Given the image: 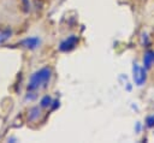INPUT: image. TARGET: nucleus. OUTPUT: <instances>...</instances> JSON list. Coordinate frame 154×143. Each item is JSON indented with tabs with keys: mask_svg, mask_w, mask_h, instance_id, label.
<instances>
[{
	"mask_svg": "<svg viewBox=\"0 0 154 143\" xmlns=\"http://www.w3.org/2000/svg\"><path fill=\"white\" fill-rule=\"evenodd\" d=\"M52 77V70L49 67H43L35 73L31 75L29 84H28V90L29 91H35L42 88H46L49 79Z\"/></svg>",
	"mask_w": 154,
	"mask_h": 143,
	"instance_id": "f257e3e1",
	"label": "nucleus"
},
{
	"mask_svg": "<svg viewBox=\"0 0 154 143\" xmlns=\"http://www.w3.org/2000/svg\"><path fill=\"white\" fill-rule=\"evenodd\" d=\"M132 77H134V81H135V83L137 84V85H142V84H144V82H146V71H144V68L143 67H141L140 65H137V64H135L134 65V67H132Z\"/></svg>",
	"mask_w": 154,
	"mask_h": 143,
	"instance_id": "f03ea898",
	"label": "nucleus"
},
{
	"mask_svg": "<svg viewBox=\"0 0 154 143\" xmlns=\"http://www.w3.org/2000/svg\"><path fill=\"white\" fill-rule=\"evenodd\" d=\"M77 43H78V37L76 35H71V36H69L66 40H64L60 43L59 49L61 52H70L77 46Z\"/></svg>",
	"mask_w": 154,
	"mask_h": 143,
	"instance_id": "7ed1b4c3",
	"label": "nucleus"
},
{
	"mask_svg": "<svg viewBox=\"0 0 154 143\" xmlns=\"http://www.w3.org/2000/svg\"><path fill=\"white\" fill-rule=\"evenodd\" d=\"M22 44L29 49H35L40 46V38L38 37H28L22 41Z\"/></svg>",
	"mask_w": 154,
	"mask_h": 143,
	"instance_id": "20e7f679",
	"label": "nucleus"
},
{
	"mask_svg": "<svg viewBox=\"0 0 154 143\" xmlns=\"http://www.w3.org/2000/svg\"><path fill=\"white\" fill-rule=\"evenodd\" d=\"M154 62V52L153 50H148L144 53V56H143V64H144V67L146 68H149Z\"/></svg>",
	"mask_w": 154,
	"mask_h": 143,
	"instance_id": "39448f33",
	"label": "nucleus"
},
{
	"mask_svg": "<svg viewBox=\"0 0 154 143\" xmlns=\"http://www.w3.org/2000/svg\"><path fill=\"white\" fill-rule=\"evenodd\" d=\"M10 36H11V30L6 29V30L1 31V32H0V43L5 42L7 38H10Z\"/></svg>",
	"mask_w": 154,
	"mask_h": 143,
	"instance_id": "423d86ee",
	"label": "nucleus"
},
{
	"mask_svg": "<svg viewBox=\"0 0 154 143\" xmlns=\"http://www.w3.org/2000/svg\"><path fill=\"white\" fill-rule=\"evenodd\" d=\"M38 114H40V109H38V107H35V108H32V109L30 111L29 119H30V120H34V119H36V118L38 117Z\"/></svg>",
	"mask_w": 154,
	"mask_h": 143,
	"instance_id": "0eeeda50",
	"label": "nucleus"
},
{
	"mask_svg": "<svg viewBox=\"0 0 154 143\" xmlns=\"http://www.w3.org/2000/svg\"><path fill=\"white\" fill-rule=\"evenodd\" d=\"M51 103H52V99L49 96H45L41 100V107H48V106H51Z\"/></svg>",
	"mask_w": 154,
	"mask_h": 143,
	"instance_id": "6e6552de",
	"label": "nucleus"
},
{
	"mask_svg": "<svg viewBox=\"0 0 154 143\" xmlns=\"http://www.w3.org/2000/svg\"><path fill=\"white\" fill-rule=\"evenodd\" d=\"M146 124L148 127H153L154 126V114L153 115H149L147 119H146Z\"/></svg>",
	"mask_w": 154,
	"mask_h": 143,
	"instance_id": "1a4fd4ad",
	"label": "nucleus"
}]
</instances>
